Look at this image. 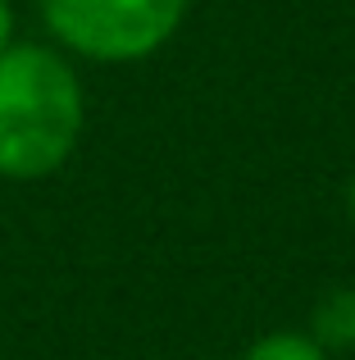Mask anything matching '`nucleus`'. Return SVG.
Here are the masks:
<instances>
[{
  "mask_svg": "<svg viewBox=\"0 0 355 360\" xmlns=\"http://www.w3.org/2000/svg\"><path fill=\"white\" fill-rule=\"evenodd\" d=\"M87 96L55 46L14 41L0 51V178L36 183L78 150Z\"/></svg>",
  "mask_w": 355,
  "mask_h": 360,
  "instance_id": "obj_1",
  "label": "nucleus"
},
{
  "mask_svg": "<svg viewBox=\"0 0 355 360\" xmlns=\"http://www.w3.org/2000/svg\"><path fill=\"white\" fill-rule=\"evenodd\" d=\"M55 46L96 64L151 60L178 32L187 0H36Z\"/></svg>",
  "mask_w": 355,
  "mask_h": 360,
  "instance_id": "obj_2",
  "label": "nucleus"
},
{
  "mask_svg": "<svg viewBox=\"0 0 355 360\" xmlns=\"http://www.w3.org/2000/svg\"><path fill=\"white\" fill-rule=\"evenodd\" d=\"M310 338L323 352H355V288H333L314 306Z\"/></svg>",
  "mask_w": 355,
  "mask_h": 360,
  "instance_id": "obj_3",
  "label": "nucleus"
},
{
  "mask_svg": "<svg viewBox=\"0 0 355 360\" xmlns=\"http://www.w3.org/2000/svg\"><path fill=\"white\" fill-rule=\"evenodd\" d=\"M246 360H328L310 333H269L246 352Z\"/></svg>",
  "mask_w": 355,
  "mask_h": 360,
  "instance_id": "obj_4",
  "label": "nucleus"
},
{
  "mask_svg": "<svg viewBox=\"0 0 355 360\" xmlns=\"http://www.w3.org/2000/svg\"><path fill=\"white\" fill-rule=\"evenodd\" d=\"M5 46H14V5L0 0V51H5Z\"/></svg>",
  "mask_w": 355,
  "mask_h": 360,
  "instance_id": "obj_5",
  "label": "nucleus"
},
{
  "mask_svg": "<svg viewBox=\"0 0 355 360\" xmlns=\"http://www.w3.org/2000/svg\"><path fill=\"white\" fill-rule=\"evenodd\" d=\"M347 205H351V219H355V178H351V187H347Z\"/></svg>",
  "mask_w": 355,
  "mask_h": 360,
  "instance_id": "obj_6",
  "label": "nucleus"
}]
</instances>
